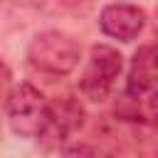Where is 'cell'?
<instances>
[{
    "label": "cell",
    "mask_w": 158,
    "mask_h": 158,
    "mask_svg": "<svg viewBox=\"0 0 158 158\" xmlns=\"http://www.w3.org/2000/svg\"><path fill=\"white\" fill-rule=\"evenodd\" d=\"M79 54L81 47L79 42L59 30H47L40 32L30 47H27V59L30 64L42 72V74H52V77H64L69 74L77 64H79Z\"/></svg>",
    "instance_id": "6da1fadb"
},
{
    "label": "cell",
    "mask_w": 158,
    "mask_h": 158,
    "mask_svg": "<svg viewBox=\"0 0 158 158\" xmlns=\"http://www.w3.org/2000/svg\"><path fill=\"white\" fill-rule=\"evenodd\" d=\"M49 101L32 84H17L7 96V121L17 136L37 138L44 128Z\"/></svg>",
    "instance_id": "7a4b0ae2"
},
{
    "label": "cell",
    "mask_w": 158,
    "mask_h": 158,
    "mask_svg": "<svg viewBox=\"0 0 158 158\" xmlns=\"http://www.w3.org/2000/svg\"><path fill=\"white\" fill-rule=\"evenodd\" d=\"M121 69H123V57L118 49L109 44H94L89 52V62L84 67L81 81H79L81 94L89 101H104L111 94Z\"/></svg>",
    "instance_id": "3957f363"
},
{
    "label": "cell",
    "mask_w": 158,
    "mask_h": 158,
    "mask_svg": "<svg viewBox=\"0 0 158 158\" xmlns=\"http://www.w3.org/2000/svg\"><path fill=\"white\" fill-rule=\"evenodd\" d=\"M84 123V109L77 99L72 96H62L57 101L49 104V111H47V121H44V128L40 131V141L47 146V148H59L64 141H69V136L81 128Z\"/></svg>",
    "instance_id": "277c9868"
},
{
    "label": "cell",
    "mask_w": 158,
    "mask_h": 158,
    "mask_svg": "<svg viewBox=\"0 0 158 158\" xmlns=\"http://www.w3.org/2000/svg\"><path fill=\"white\" fill-rule=\"evenodd\" d=\"M146 25V12L138 5H128V2H114L106 5L99 15V27L104 35L121 40V42H131L138 37V32Z\"/></svg>",
    "instance_id": "5b68a950"
},
{
    "label": "cell",
    "mask_w": 158,
    "mask_h": 158,
    "mask_svg": "<svg viewBox=\"0 0 158 158\" xmlns=\"http://www.w3.org/2000/svg\"><path fill=\"white\" fill-rule=\"evenodd\" d=\"M151 89H158V44L138 47L128 67L126 91H151Z\"/></svg>",
    "instance_id": "8992f818"
},
{
    "label": "cell",
    "mask_w": 158,
    "mask_h": 158,
    "mask_svg": "<svg viewBox=\"0 0 158 158\" xmlns=\"http://www.w3.org/2000/svg\"><path fill=\"white\" fill-rule=\"evenodd\" d=\"M64 153H96V148H89V146H74V148H64Z\"/></svg>",
    "instance_id": "52a82bcc"
}]
</instances>
